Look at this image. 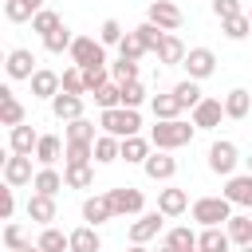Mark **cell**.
Returning a JSON list of instances; mask_svg holds the SVG:
<instances>
[{"label":"cell","instance_id":"6da1fadb","mask_svg":"<svg viewBox=\"0 0 252 252\" xmlns=\"http://www.w3.org/2000/svg\"><path fill=\"white\" fill-rule=\"evenodd\" d=\"M193 134H197V126H193V122H185V118L154 122V126H150V142H154V150H165V154H173V150L189 146V142H193Z\"/></svg>","mask_w":252,"mask_h":252},{"label":"cell","instance_id":"7a4b0ae2","mask_svg":"<svg viewBox=\"0 0 252 252\" xmlns=\"http://www.w3.org/2000/svg\"><path fill=\"white\" fill-rule=\"evenodd\" d=\"M232 201L228 197H197L193 205H189V217L201 224V228H224L228 220H232Z\"/></svg>","mask_w":252,"mask_h":252},{"label":"cell","instance_id":"3957f363","mask_svg":"<svg viewBox=\"0 0 252 252\" xmlns=\"http://www.w3.org/2000/svg\"><path fill=\"white\" fill-rule=\"evenodd\" d=\"M98 130H102V134H114V138H134V134L142 130V114H138V110H126V106L102 110V114H98Z\"/></svg>","mask_w":252,"mask_h":252},{"label":"cell","instance_id":"277c9868","mask_svg":"<svg viewBox=\"0 0 252 252\" xmlns=\"http://www.w3.org/2000/svg\"><path fill=\"white\" fill-rule=\"evenodd\" d=\"M67 55H71V63L83 67V71H87V67H110V63H106V47H102L94 35H75V43H71Z\"/></svg>","mask_w":252,"mask_h":252},{"label":"cell","instance_id":"5b68a950","mask_svg":"<svg viewBox=\"0 0 252 252\" xmlns=\"http://www.w3.org/2000/svg\"><path fill=\"white\" fill-rule=\"evenodd\" d=\"M236 165H240V150H236V142H228V138H220V142H213L209 146V169L217 173V177H232L236 173Z\"/></svg>","mask_w":252,"mask_h":252},{"label":"cell","instance_id":"8992f818","mask_svg":"<svg viewBox=\"0 0 252 252\" xmlns=\"http://www.w3.org/2000/svg\"><path fill=\"white\" fill-rule=\"evenodd\" d=\"M106 197L114 205V217H142V209H146V197L134 185H114V189H106Z\"/></svg>","mask_w":252,"mask_h":252},{"label":"cell","instance_id":"52a82bcc","mask_svg":"<svg viewBox=\"0 0 252 252\" xmlns=\"http://www.w3.org/2000/svg\"><path fill=\"white\" fill-rule=\"evenodd\" d=\"M146 20L150 24H158L161 32H177L181 28V8L173 4V0H150V8H146Z\"/></svg>","mask_w":252,"mask_h":252},{"label":"cell","instance_id":"ba28073f","mask_svg":"<svg viewBox=\"0 0 252 252\" xmlns=\"http://www.w3.org/2000/svg\"><path fill=\"white\" fill-rule=\"evenodd\" d=\"M185 75L193 79V83H201V79H209L213 71H217V55L209 51V47H189V55H185Z\"/></svg>","mask_w":252,"mask_h":252},{"label":"cell","instance_id":"9c48e42d","mask_svg":"<svg viewBox=\"0 0 252 252\" xmlns=\"http://www.w3.org/2000/svg\"><path fill=\"white\" fill-rule=\"evenodd\" d=\"M32 181H35V173H32V158H24V154H8V158H4V185L24 189V185H32Z\"/></svg>","mask_w":252,"mask_h":252},{"label":"cell","instance_id":"30bf717a","mask_svg":"<svg viewBox=\"0 0 252 252\" xmlns=\"http://www.w3.org/2000/svg\"><path fill=\"white\" fill-rule=\"evenodd\" d=\"M4 71H8V79L16 83V79H32L39 67H35V55H32L28 47H12V51L4 55Z\"/></svg>","mask_w":252,"mask_h":252},{"label":"cell","instance_id":"8fae6325","mask_svg":"<svg viewBox=\"0 0 252 252\" xmlns=\"http://www.w3.org/2000/svg\"><path fill=\"white\" fill-rule=\"evenodd\" d=\"M165 228V217L154 209V213H142L138 220H130V244H150L158 232Z\"/></svg>","mask_w":252,"mask_h":252},{"label":"cell","instance_id":"7c38bea8","mask_svg":"<svg viewBox=\"0 0 252 252\" xmlns=\"http://www.w3.org/2000/svg\"><path fill=\"white\" fill-rule=\"evenodd\" d=\"M220 118H224V98H201V106L193 110L189 122H193L197 130H217Z\"/></svg>","mask_w":252,"mask_h":252},{"label":"cell","instance_id":"4fadbf2b","mask_svg":"<svg viewBox=\"0 0 252 252\" xmlns=\"http://www.w3.org/2000/svg\"><path fill=\"white\" fill-rule=\"evenodd\" d=\"M220 197H228L236 209H252V173H232L224 181V193Z\"/></svg>","mask_w":252,"mask_h":252},{"label":"cell","instance_id":"5bb4252c","mask_svg":"<svg viewBox=\"0 0 252 252\" xmlns=\"http://www.w3.org/2000/svg\"><path fill=\"white\" fill-rule=\"evenodd\" d=\"M24 118H28V110H24V102L12 94V87H0V126H24Z\"/></svg>","mask_w":252,"mask_h":252},{"label":"cell","instance_id":"9a60e30c","mask_svg":"<svg viewBox=\"0 0 252 252\" xmlns=\"http://www.w3.org/2000/svg\"><path fill=\"white\" fill-rule=\"evenodd\" d=\"M39 138H43V134H35L28 122H24V126H12V130H8V150H12V154H24V158H35Z\"/></svg>","mask_w":252,"mask_h":252},{"label":"cell","instance_id":"2e32d148","mask_svg":"<svg viewBox=\"0 0 252 252\" xmlns=\"http://www.w3.org/2000/svg\"><path fill=\"white\" fill-rule=\"evenodd\" d=\"M83 220L87 224H106V220H114V205H110V197L106 193H94V197H87L83 201Z\"/></svg>","mask_w":252,"mask_h":252},{"label":"cell","instance_id":"e0dca14e","mask_svg":"<svg viewBox=\"0 0 252 252\" xmlns=\"http://www.w3.org/2000/svg\"><path fill=\"white\" fill-rule=\"evenodd\" d=\"M28 83H32V94H35V98H55V94L63 91V75H59V71H47V67H39Z\"/></svg>","mask_w":252,"mask_h":252},{"label":"cell","instance_id":"ac0fdd59","mask_svg":"<svg viewBox=\"0 0 252 252\" xmlns=\"http://www.w3.org/2000/svg\"><path fill=\"white\" fill-rule=\"evenodd\" d=\"M142 169H146V177H150V181H169V177L177 173V158H169L165 150H154V154L146 158V165H142Z\"/></svg>","mask_w":252,"mask_h":252},{"label":"cell","instance_id":"d6986e66","mask_svg":"<svg viewBox=\"0 0 252 252\" xmlns=\"http://www.w3.org/2000/svg\"><path fill=\"white\" fill-rule=\"evenodd\" d=\"M185 209H189V193H185V189H177V185L158 189V213H161V217H181Z\"/></svg>","mask_w":252,"mask_h":252},{"label":"cell","instance_id":"ffe728a7","mask_svg":"<svg viewBox=\"0 0 252 252\" xmlns=\"http://www.w3.org/2000/svg\"><path fill=\"white\" fill-rule=\"evenodd\" d=\"M24 209H28V217H32L35 224H43V228H47V224L59 217V205H55V197H43V193H32Z\"/></svg>","mask_w":252,"mask_h":252},{"label":"cell","instance_id":"44dd1931","mask_svg":"<svg viewBox=\"0 0 252 252\" xmlns=\"http://www.w3.org/2000/svg\"><path fill=\"white\" fill-rule=\"evenodd\" d=\"M185 55H189V47H185L173 32H165V35H161V43H158V63L177 67V63H185Z\"/></svg>","mask_w":252,"mask_h":252},{"label":"cell","instance_id":"7402d4cb","mask_svg":"<svg viewBox=\"0 0 252 252\" xmlns=\"http://www.w3.org/2000/svg\"><path fill=\"white\" fill-rule=\"evenodd\" d=\"M35 12H43V0H4L8 24H28V20H35Z\"/></svg>","mask_w":252,"mask_h":252},{"label":"cell","instance_id":"603a6c76","mask_svg":"<svg viewBox=\"0 0 252 252\" xmlns=\"http://www.w3.org/2000/svg\"><path fill=\"white\" fill-rule=\"evenodd\" d=\"M51 114L59 118V122H75V118H83V98L79 94H55L51 98Z\"/></svg>","mask_w":252,"mask_h":252},{"label":"cell","instance_id":"cb8c5ba5","mask_svg":"<svg viewBox=\"0 0 252 252\" xmlns=\"http://www.w3.org/2000/svg\"><path fill=\"white\" fill-rule=\"evenodd\" d=\"M150 110H154V122H173V118H181V102H177V94L169 91V94H154L150 98Z\"/></svg>","mask_w":252,"mask_h":252},{"label":"cell","instance_id":"d4e9b609","mask_svg":"<svg viewBox=\"0 0 252 252\" xmlns=\"http://www.w3.org/2000/svg\"><path fill=\"white\" fill-rule=\"evenodd\" d=\"M32 189H35V193H43V197H55L59 189H67V181H63V173H59L55 165H43V169H35Z\"/></svg>","mask_w":252,"mask_h":252},{"label":"cell","instance_id":"484cf974","mask_svg":"<svg viewBox=\"0 0 252 252\" xmlns=\"http://www.w3.org/2000/svg\"><path fill=\"white\" fill-rule=\"evenodd\" d=\"M248 110H252V94L244 91V87H232L228 94H224V118H248Z\"/></svg>","mask_w":252,"mask_h":252},{"label":"cell","instance_id":"4316f807","mask_svg":"<svg viewBox=\"0 0 252 252\" xmlns=\"http://www.w3.org/2000/svg\"><path fill=\"white\" fill-rule=\"evenodd\" d=\"M224 232H228V240L236 248H248L252 244V217L248 213H232V220L224 224Z\"/></svg>","mask_w":252,"mask_h":252},{"label":"cell","instance_id":"83f0119b","mask_svg":"<svg viewBox=\"0 0 252 252\" xmlns=\"http://www.w3.org/2000/svg\"><path fill=\"white\" fill-rule=\"evenodd\" d=\"M98 248H102V236H98L94 224H79V228H71V252H98Z\"/></svg>","mask_w":252,"mask_h":252},{"label":"cell","instance_id":"f1b7e54d","mask_svg":"<svg viewBox=\"0 0 252 252\" xmlns=\"http://www.w3.org/2000/svg\"><path fill=\"white\" fill-rule=\"evenodd\" d=\"M150 146H154V142H150V138H142V134H134V138H122V161H134V165H146V158L154 154Z\"/></svg>","mask_w":252,"mask_h":252},{"label":"cell","instance_id":"f546056e","mask_svg":"<svg viewBox=\"0 0 252 252\" xmlns=\"http://www.w3.org/2000/svg\"><path fill=\"white\" fill-rule=\"evenodd\" d=\"M118 158H122V138H114V134H98V138H94V161L106 165V161H118Z\"/></svg>","mask_w":252,"mask_h":252},{"label":"cell","instance_id":"4dcf8cb0","mask_svg":"<svg viewBox=\"0 0 252 252\" xmlns=\"http://www.w3.org/2000/svg\"><path fill=\"white\" fill-rule=\"evenodd\" d=\"M43 252H71V232H63V228H55V224H47L43 232H39V240H35Z\"/></svg>","mask_w":252,"mask_h":252},{"label":"cell","instance_id":"1f68e13d","mask_svg":"<svg viewBox=\"0 0 252 252\" xmlns=\"http://www.w3.org/2000/svg\"><path fill=\"white\" fill-rule=\"evenodd\" d=\"M197 248H201V252H228L232 240H228L224 228H201V232H197Z\"/></svg>","mask_w":252,"mask_h":252},{"label":"cell","instance_id":"d6a6232c","mask_svg":"<svg viewBox=\"0 0 252 252\" xmlns=\"http://www.w3.org/2000/svg\"><path fill=\"white\" fill-rule=\"evenodd\" d=\"M63 150H67V142H59L55 134H43L39 146H35V161H39V165H55Z\"/></svg>","mask_w":252,"mask_h":252},{"label":"cell","instance_id":"836d02e7","mask_svg":"<svg viewBox=\"0 0 252 252\" xmlns=\"http://www.w3.org/2000/svg\"><path fill=\"white\" fill-rule=\"evenodd\" d=\"M94 122L91 118H75V122H67V130H63V142H91L94 146Z\"/></svg>","mask_w":252,"mask_h":252},{"label":"cell","instance_id":"e575fe53","mask_svg":"<svg viewBox=\"0 0 252 252\" xmlns=\"http://www.w3.org/2000/svg\"><path fill=\"white\" fill-rule=\"evenodd\" d=\"M63 181H67V189H91L94 169L91 165H63Z\"/></svg>","mask_w":252,"mask_h":252},{"label":"cell","instance_id":"d590c367","mask_svg":"<svg viewBox=\"0 0 252 252\" xmlns=\"http://www.w3.org/2000/svg\"><path fill=\"white\" fill-rule=\"evenodd\" d=\"M165 244L177 248V252H193V248H197V232H193L189 224H177V228L165 232Z\"/></svg>","mask_w":252,"mask_h":252},{"label":"cell","instance_id":"8d00e7d4","mask_svg":"<svg viewBox=\"0 0 252 252\" xmlns=\"http://www.w3.org/2000/svg\"><path fill=\"white\" fill-rule=\"evenodd\" d=\"M71 43H75V32L63 24V28H55L51 35H43V47L51 51V55H63V51H71Z\"/></svg>","mask_w":252,"mask_h":252},{"label":"cell","instance_id":"74e56055","mask_svg":"<svg viewBox=\"0 0 252 252\" xmlns=\"http://www.w3.org/2000/svg\"><path fill=\"white\" fill-rule=\"evenodd\" d=\"M173 94H177V102L189 106V110H197L201 98H205V94H201V83H193V79H181V83L173 87Z\"/></svg>","mask_w":252,"mask_h":252},{"label":"cell","instance_id":"f35d334b","mask_svg":"<svg viewBox=\"0 0 252 252\" xmlns=\"http://www.w3.org/2000/svg\"><path fill=\"white\" fill-rule=\"evenodd\" d=\"M94 102H98V110H114V106H122V87L110 79V83H102L98 91H94Z\"/></svg>","mask_w":252,"mask_h":252},{"label":"cell","instance_id":"ab89813d","mask_svg":"<svg viewBox=\"0 0 252 252\" xmlns=\"http://www.w3.org/2000/svg\"><path fill=\"white\" fill-rule=\"evenodd\" d=\"M134 35H138V43H142L146 51H154V55H158V43H161V35H165V32H161L158 24H150V20H146V24H138V28H134Z\"/></svg>","mask_w":252,"mask_h":252},{"label":"cell","instance_id":"60d3db41","mask_svg":"<svg viewBox=\"0 0 252 252\" xmlns=\"http://www.w3.org/2000/svg\"><path fill=\"white\" fill-rule=\"evenodd\" d=\"M110 79H114L118 87L134 83V79H138V63H134V59H122V55H118V59L110 63Z\"/></svg>","mask_w":252,"mask_h":252},{"label":"cell","instance_id":"b9f144b4","mask_svg":"<svg viewBox=\"0 0 252 252\" xmlns=\"http://www.w3.org/2000/svg\"><path fill=\"white\" fill-rule=\"evenodd\" d=\"M63 94H79V98L87 94V75H83V67L71 63V67L63 71Z\"/></svg>","mask_w":252,"mask_h":252},{"label":"cell","instance_id":"7bdbcfd3","mask_svg":"<svg viewBox=\"0 0 252 252\" xmlns=\"http://www.w3.org/2000/svg\"><path fill=\"white\" fill-rule=\"evenodd\" d=\"M63 158H67V165H91V158H94V146H91V142H67Z\"/></svg>","mask_w":252,"mask_h":252},{"label":"cell","instance_id":"ee69618b","mask_svg":"<svg viewBox=\"0 0 252 252\" xmlns=\"http://www.w3.org/2000/svg\"><path fill=\"white\" fill-rule=\"evenodd\" d=\"M220 32H224L228 39H244V35L252 32V20H248V12H240V16L224 20V24H220Z\"/></svg>","mask_w":252,"mask_h":252},{"label":"cell","instance_id":"f6af8a7d","mask_svg":"<svg viewBox=\"0 0 252 252\" xmlns=\"http://www.w3.org/2000/svg\"><path fill=\"white\" fill-rule=\"evenodd\" d=\"M122 35H126V32H122V24H118L114 16H110V20H102V28H98V43H102V47H118V43H122Z\"/></svg>","mask_w":252,"mask_h":252},{"label":"cell","instance_id":"bcb514c9","mask_svg":"<svg viewBox=\"0 0 252 252\" xmlns=\"http://www.w3.org/2000/svg\"><path fill=\"white\" fill-rule=\"evenodd\" d=\"M55 28H63V20L51 12V8H43V12H35V20H32V32H39V35H51Z\"/></svg>","mask_w":252,"mask_h":252},{"label":"cell","instance_id":"7dc6e473","mask_svg":"<svg viewBox=\"0 0 252 252\" xmlns=\"http://www.w3.org/2000/svg\"><path fill=\"white\" fill-rule=\"evenodd\" d=\"M142 102H146V87H142L138 79L126 83V87H122V106H126V110H138Z\"/></svg>","mask_w":252,"mask_h":252},{"label":"cell","instance_id":"c3c4849f","mask_svg":"<svg viewBox=\"0 0 252 252\" xmlns=\"http://www.w3.org/2000/svg\"><path fill=\"white\" fill-rule=\"evenodd\" d=\"M118 55H122V59H134V63H138V59L146 55V47L138 43V35H134V32H126V35H122V43H118Z\"/></svg>","mask_w":252,"mask_h":252},{"label":"cell","instance_id":"681fc988","mask_svg":"<svg viewBox=\"0 0 252 252\" xmlns=\"http://www.w3.org/2000/svg\"><path fill=\"white\" fill-rule=\"evenodd\" d=\"M4 248H8V252H24V248H28L20 224H4Z\"/></svg>","mask_w":252,"mask_h":252},{"label":"cell","instance_id":"f907efd6","mask_svg":"<svg viewBox=\"0 0 252 252\" xmlns=\"http://www.w3.org/2000/svg\"><path fill=\"white\" fill-rule=\"evenodd\" d=\"M244 8H240V0H213V16L224 24V20H232V16H240Z\"/></svg>","mask_w":252,"mask_h":252},{"label":"cell","instance_id":"816d5d0a","mask_svg":"<svg viewBox=\"0 0 252 252\" xmlns=\"http://www.w3.org/2000/svg\"><path fill=\"white\" fill-rule=\"evenodd\" d=\"M12 213H16V189H12V185H4V189H0V217H4V220H12Z\"/></svg>","mask_w":252,"mask_h":252},{"label":"cell","instance_id":"f5cc1de1","mask_svg":"<svg viewBox=\"0 0 252 252\" xmlns=\"http://www.w3.org/2000/svg\"><path fill=\"white\" fill-rule=\"evenodd\" d=\"M126 252H150V248H146V244H130Z\"/></svg>","mask_w":252,"mask_h":252},{"label":"cell","instance_id":"db71d44e","mask_svg":"<svg viewBox=\"0 0 252 252\" xmlns=\"http://www.w3.org/2000/svg\"><path fill=\"white\" fill-rule=\"evenodd\" d=\"M158 252H177V248H169V244H165V240H161V244H158Z\"/></svg>","mask_w":252,"mask_h":252},{"label":"cell","instance_id":"11a10c76","mask_svg":"<svg viewBox=\"0 0 252 252\" xmlns=\"http://www.w3.org/2000/svg\"><path fill=\"white\" fill-rule=\"evenodd\" d=\"M24 252H43V248H39V244H28V248H24Z\"/></svg>","mask_w":252,"mask_h":252},{"label":"cell","instance_id":"9f6ffc18","mask_svg":"<svg viewBox=\"0 0 252 252\" xmlns=\"http://www.w3.org/2000/svg\"><path fill=\"white\" fill-rule=\"evenodd\" d=\"M248 173H252V154H248Z\"/></svg>","mask_w":252,"mask_h":252},{"label":"cell","instance_id":"6f0895ef","mask_svg":"<svg viewBox=\"0 0 252 252\" xmlns=\"http://www.w3.org/2000/svg\"><path fill=\"white\" fill-rule=\"evenodd\" d=\"M240 252H252V244H248V248H240Z\"/></svg>","mask_w":252,"mask_h":252},{"label":"cell","instance_id":"680465c9","mask_svg":"<svg viewBox=\"0 0 252 252\" xmlns=\"http://www.w3.org/2000/svg\"><path fill=\"white\" fill-rule=\"evenodd\" d=\"M193 252H201V248H193Z\"/></svg>","mask_w":252,"mask_h":252},{"label":"cell","instance_id":"91938a15","mask_svg":"<svg viewBox=\"0 0 252 252\" xmlns=\"http://www.w3.org/2000/svg\"><path fill=\"white\" fill-rule=\"evenodd\" d=\"M248 20H252V12H248Z\"/></svg>","mask_w":252,"mask_h":252}]
</instances>
